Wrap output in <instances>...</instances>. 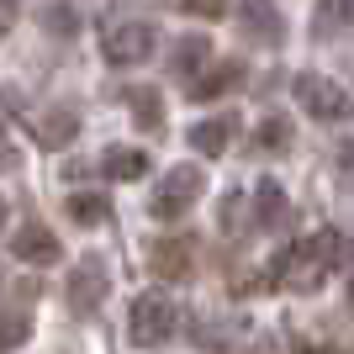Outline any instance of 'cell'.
Segmentation results:
<instances>
[{"label": "cell", "mask_w": 354, "mask_h": 354, "mask_svg": "<svg viewBox=\"0 0 354 354\" xmlns=\"http://www.w3.org/2000/svg\"><path fill=\"white\" fill-rule=\"evenodd\" d=\"M349 259V238L333 233V227H323V233H307V238H296L291 249L275 254V265H270V281L286 286V291H301L312 296L317 286L333 275V270Z\"/></svg>", "instance_id": "obj_1"}, {"label": "cell", "mask_w": 354, "mask_h": 354, "mask_svg": "<svg viewBox=\"0 0 354 354\" xmlns=\"http://www.w3.org/2000/svg\"><path fill=\"white\" fill-rule=\"evenodd\" d=\"M201 196H207V169H201V164H175V169L153 185V196H148V217L153 222H180Z\"/></svg>", "instance_id": "obj_2"}, {"label": "cell", "mask_w": 354, "mask_h": 354, "mask_svg": "<svg viewBox=\"0 0 354 354\" xmlns=\"http://www.w3.org/2000/svg\"><path fill=\"white\" fill-rule=\"evenodd\" d=\"M175 323H180V312L164 291H143V296H133V307H127V339H133L138 349L169 344L175 339Z\"/></svg>", "instance_id": "obj_3"}, {"label": "cell", "mask_w": 354, "mask_h": 354, "mask_svg": "<svg viewBox=\"0 0 354 354\" xmlns=\"http://www.w3.org/2000/svg\"><path fill=\"white\" fill-rule=\"evenodd\" d=\"M291 95L312 122H349L354 117V95L339 85V80H323V74H296Z\"/></svg>", "instance_id": "obj_4"}, {"label": "cell", "mask_w": 354, "mask_h": 354, "mask_svg": "<svg viewBox=\"0 0 354 354\" xmlns=\"http://www.w3.org/2000/svg\"><path fill=\"white\" fill-rule=\"evenodd\" d=\"M111 291V270H106L101 254H85L80 265L69 270V281H64V307L74 317H90V312L101 307V296Z\"/></svg>", "instance_id": "obj_5"}, {"label": "cell", "mask_w": 354, "mask_h": 354, "mask_svg": "<svg viewBox=\"0 0 354 354\" xmlns=\"http://www.w3.org/2000/svg\"><path fill=\"white\" fill-rule=\"evenodd\" d=\"M196 254H201V243H196V233H164L148 243V270H153V281H191L196 275Z\"/></svg>", "instance_id": "obj_6"}, {"label": "cell", "mask_w": 354, "mask_h": 354, "mask_svg": "<svg viewBox=\"0 0 354 354\" xmlns=\"http://www.w3.org/2000/svg\"><path fill=\"white\" fill-rule=\"evenodd\" d=\"M159 43V27L153 21H117V27L106 32V64H117V69H133L153 53Z\"/></svg>", "instance_id": "obj_7"}, {"label": "cell", "mask_w": 354, "mask_h": 354, "mask_svg": "<svg viewBox=\"0 0 354 354\" xmlns=\"http://www.w3.org/2000/svg\"><path fill=\"white\" fill-rule=\"evenodd\" d=\"M238 27H243V37L259 48H281L286 43V21L281 11L270 6V0H238Z\"/></svg>", "instance_id": "obj_8"}, {"label": "cell", "mask_w": 354, "mask_h": 354, "mask_svg": "<svg viewBox=\"0 0 354 354\" xmlns=\"http://www.w3.org/2000/svg\"><path fill=\"white\" fill-rule=\"evenodd\" d=\"M11 254L21 259V265H59L64 259V243L53 238V227H43V222H21L16 227V238H11Z\"/></svg>", "instance_id": "obj_9"}, {"label": "cell", "mask_w": 354, "mask_h": 354, "mask_svg": "<svg viewBox=\"0 0 354 354\" xmlns=\"http://www.w3.org/2000/svg\"><path fill=\"white\" fill-rule=\"evenodd\" d=\"M243 74H249V69H243L238 59H217V64H207V69L185 85V95H191V101H222L227 90L243 85Z\"/></svg>", "instance_id": "obj_10"}, {"label": "cell", "mask_w": 354, "mask_h": 354, "mask_svg": "<svg viewBox=\"0 0 354 354\" xmlns=\"http://www.w3.org/2000/svg\"><path fill=\"white\" fill-rule=\"evenodd\" d=\"M233 133H238V111H217V117H207V122H191L185 143H191L196 153H207V159H222L227 143H233Z\"/></svg>", "instance_id": "obj_11"}, {"label": "cell", "mask_w": 354, "mask_h": 354, "mask_svg": "<svg viewBox=\"0 0 354 354\" xmlns=\"http://www.w3.org/2000/svg\"><path fill=\"white\" fill-rule=\"evenodd\" d=\"M32 296H37V286H16V301L11 307H0V354H11L16 344H27L32 333Z\"/></svg>", "instance_id": "obj_12"}, {"label": "cell", "mask_w": 354, "mask_h": 354, "mask_svg": "<svg viewBox=\"0 0 354 354\" xmlns=\"http://www.w3.org/2000/svg\"><path fill=\"white\" fill-rule=\"evenodd\" d=\"M207 64H212V37H207V32H185V37L169 48V74H175V80H185V85H191Z\"/></svg>", "instance_id": "obj_13"}, {"label": "cell", "mask_w": 354, "mask_h": 354, "mask_svg": "<svg viewBox=\"0 0 354 354\" xmlns=\"http://www.w3.org/2000/svg\"><path fill=\"white\" fill-rule=\"evenodd\" d=\"M296 143V127H291V117L286 111H270L259 127H254V138H249V153L254 159H270V153H286V148Z\"/></svg>", "instance_id": "obj_14"}, {"label": "cell", "mask_w": 354, "mask_h": 354, "mask_svg": "<svg viewBox=\"0 0 354 354\" xmlns=\"http://www.w3.org/2000/svg\"><path fill=\"white\" fill-rule=\"evenodd\" d=\"M286 217H291V201H286L281 180H259V191H254V227L275 233V227H286Z\"/></svg>", "instance_id": "obj_15"}, {"label": "cell", "mask_w": 354, "mask_h": 354, "mask_svg": "<svg viewBox=\"0 0 354 354\" xmlns=\"http://www.w3.org/2000/svg\"><path fill=\"white\" fill-rule=\"evenodd\" d=\"M64 212H69V222H80V227H101V222L111 217V196H101V191H69V196H64Z\"/></svg>", "instance_id": "obj_16"}, {"label": "cell", "mask_w": 354, "mask_h": 354, "mask_svg": "<svg viewBox=\"0 0 354 354\" xmlns=\"http://www.w3.org/2000/svg\"><path fill=\"white\" fill-rule=\"evenodd\" d=\"M101 175L106 180H143L148 175V153H143V148H127V143L106 148V153H101Z\"/></svg>", "instance_id": "obj_17"}, {"label": "cell", "mask_w": 354, "mask_h": 354, "mask_svg": "<svg viewBox=\"0 0 354 354\" xmlns=\"http://www.w3.org/2000/svg\"><path fill=\"white\" fill-rule=\"evenodd\" d=\"M127 106H133V122L143 127V133H153V138L164 133V101H159V90L133 85V90H127Z\"/></svg>", "instance_id": "obj_18"}, {"label": "cell", "mask_w": 354, "mask_h": 354, "mask_svg": "<svg viewBox=\"0 0 354 354\" xmlns=\"http://www.w3.org/2000/svg\"><path fill=\"white\" fill-rule=\"evenodd\" d=\"M354 27V0H317V11H312V32L317 37H333V32Z\"/></svg>", "instance_id": "obj_19"}, {"label": "cell", "mask_w": 354, "mask_h": 354, "mask_svg": "<svg viewBox=\"0 0 354 354\" xmlns=\"http://www.w3.org/2000/svg\"><path fill=\"white\" fill-rule=\"evenodd\" d=\"M37 21L48 27V37H74L80 32V11H74L69 0H48L43 11H37Z\"/></svg>", "instance_id": "obj_20"}, {"label": "cell", "mask_w": 354, "mask_h": 354, "mask_svg": "<svg viewBox=\"0 0 354 354\" xmlns=\"http://www.w3.org/2000/svg\"><path fill=\"white\" fill-rule=\"evenodd\" d=\"M74 133H80V117H74V111H53V117L43 122V143L48 148H64Z\"/></svg>", "instance_id": "obj_21"}, {"label": "cell", "mask_w": 354, "mask_h": 354, "mask_svg": "<svg viewBox=\"0 0 354 354\" xmlns=\"http://www.w3.org/2000/svg\"><path fill=\"white\" fill-rule=\"evenodd\" d=\"M185 16H201V21H217V16H227V0H175Z\"/></svg>", "instance_id": "obj_22"}, {"label": "cell", "mask_w": 354, "mask_h": 354, "mask_svg": "<svg viewBox=\"0 0 354 354\" xmlns=\"http://www.w3.org/2000/svg\"><path fill=\"white\" fill-rule=\"evenodd\" d=\"M238 207H243V191H227V201H222V227L238 222Z\"/></svg>", "instance_id": "obj_23"}, {"label": "cell", "mask_w": 354, "mask_h": 354, "mask_svg": "<svg viewBox=\"0 0 354 354\" xmlns=\"http://www.w3.org/2000/svg\"><path fill=\"white\" fill-rule=\"evenodd\" d=\"M249 354H281V349H275V344H254Z\"/></svg>", "instance_id": "obj_24"}, {"label": "cell", "mask_w": 354, "mask_h": 354, "mask_svg": "<svg viewBox=\"0 0 354 354\" xmlns=\"http://www.w3.org/2000/svg\"><path fill=\"white\" fill-rule=\"evenodd\" d=\"M6 32H11V11H0V37H6Z\"/></svg>", "instance_id": "obj_25"}, {"label": "cell", "mask_w": 354, "mask_h": 354, "mask_svg": "<svg viewBox=\"0 0 354 354\" xmlns=\"http://www.w3.org/2000/svg\"><path fill=\"white\" fill-rule=\"evenodd\" d=\"M11 6H16V0H0V11H11Z\"/></svg>", "instance_id": "obj_26"}, {"label": "cell", "mask_w": 354, "mask_h": 354, "mask_svg": "<svg viewBox=\"0 0 354 354\" xmlns=\"http://www.w3.org/2000/svg\"><path fill=\"white\" fill-rule=\"evenodd\" d=\"M0 227H6V201H0Z\"/></svg>", "instance_id": "obj_27"}, {"label": "cell", "mask_w": 354, "mask_h": 354, "mask_svg": "<svg viewBox=\"0 0 354 354\" xmlns=\"http://www.w3.org/2000/svg\"><path fill=\"white\" fill-rule=\"evenodd\" d=\"M349 307H354V281H349Z\"/></svg>", "instance_id": "obj_28"}]
</instances>
